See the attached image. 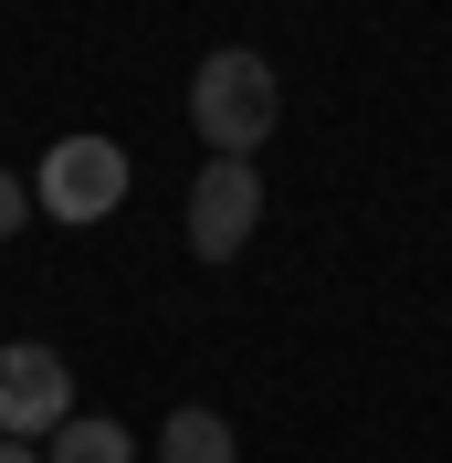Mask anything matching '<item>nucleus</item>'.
Here are the masks:
<instances>
[{
    "label": "nucleus",
    "instance_id": "f257e3e1",
    "mask_svg": "<svg viewBox=\"0 0 452 463\" xmlns=\"http://www.w3.org/2000/svg\"><path fill=\"white\" fill-rule=\"evenodd\" d=\"M190 127L211 137V158H253V147L284 127V85H274V63H263L253 43L200 53V74H190Z\"/></svg>",
    "mask_w": 452,
    "mask_h": 463
},
{
    "label": "nucleus",
    "instance_id": "0eeeda50",
    "mask_svg": "<svg viewBox=\"0 0 452 463\" xmlns=\"http://www.w3.org/2000/svg\"><path fill=\"white\" fill-rule=\"evenodd\" d=\"M32 222V190H22V179H11V169H0V242H11V232H22Z\"/></svg>",
    "mask_w": 452,
    "mask_h": 463
},
{
    "label": "nucleus",
    "instance_id": "39448f33",
    "mask_svg": "<svg viewBox=\"0 0 452 463\" xmlns=\"http://www.w3.org/2000/svg\"><path fill=\"white\" fill-rule=\"evenodd\" d=\"M158 463H242L221 411H169V432H158Z\"/></svg>",
    "mask_w": 452,
    "mask_h": 463
},
{
    "label": "nucleus",
    "instance_id": "7ed1b4c3",
    "mask_svg": "<svg viewBox=\"0 0 452 463\" xmlns=\"http://www.w3.org/2000/svg\"><path fill=\"white\" fill-rule=\"evenodd\" d=\"M32 201L53 211V222H106V211L127 201V147H116V137H53Z\"/></svg>",
    "mask_w": 452,
    "mask_h": 463
},
{
    "label": "nucleus",
    "instance_id": "20e7f679",
    "mask_svg": "<svg viewBox=\"0 0 452 463\" xmlns=\"http://www.w3.org/2000/svg\"><path fill=\"white\" fill-rule=\"evenodd\" d=\"M253 222H263L253 158H211V169L190 179V253H200V263H231L242 242H253Z\"/></svg>",
    "mask_w": 452,
    "mask_h": 463
},
{
    "label": "nucleus",
    "instance_id": "423d86ee",
    "mask_svg": "<svg viewBox=\"0 0 452 463\" xmlns=\"http://www.w3.org/2000/svg\"><path fill=\"white\" fill-rule=\"evenodd\" d=\"M42 463H137V442L116 432V421H85V411H74V421L42 442Z\"/></svg>",
    "mask_w": 452,
    "mask_h": 463
},
{
    "label": "nucleus",
    "instance_id": "6e6552de",
    "mask_svg": "<svg viewBox=\"0 0 452 463\" xmlns=\"http://www.w3.org/2000/svg\"><path fill=\"white\" fill-rule=\"evenodd\" d=\"M0 463H42V442H0Z\"/></svg>",
    "mask_w": 452,
    "mask_h": 463
},
{
    "label": "nucleus",
    "instance_id": "f03ea898",
    "mask_svg": "<svg viewBox=\"0 0 452 463\" xmlns=\"http://www.w3.org/2000/svg\"><path fill=\"white\" fill-rule=\"evenodd\" d=\"M74 421V369H63L42 337L0 347V442H53Z\"/></svg>",
    "mask_w": 452,
    "mask_h": 463
}]
</instances>
